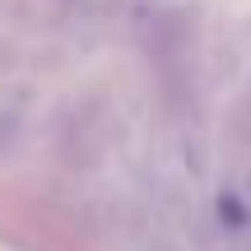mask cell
<instances>
[{"instance_id": "cell-1", "label": "cell", "mask_w": 251, "mask_h": 251, "mask_svg": "<svg viewBox=\"0 0 251 251\" xmlns=\"http://www.w3.org/2000/svg\"><path fill=\"white\" fill-rule=\"evenodd\" d=\"M121 135V112L107 93H84L70 102L61 130H56V158L70 172H93L112 153Z\"/></svg>"}, {"instance_id": "cell-2", "label": "cell", "mask_w": 251, "mask_h": 251, "mask_svg": "<svg viewBox=\"0 0 251 251\" xmlns=\"http://www.w3.org/2000/svg\"><path fill=\"white\" fill-rule=\"evenodd\" d=\"M144 51L149 56H158L163 65H172V61H181V56L191 51V24H186V14H172V9H158V14H149L144 19Z\"/></svg>"}, {"instance_id": "cell-3", "label": "cell", "mask_w": 251, "mask_h": 251, "mask_svg": "<svg viewBox=\"0 0 251 251\" xmlns=\"http://www.w3.org/2000/svg\"><path fill=\"white\" fill-rule=\"evenodd\" d=\"M196 251H251L247 242H237V237H224V233H214V237H205Z\"/></svg>"}]
</instances>
